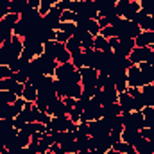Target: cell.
I'll return each instance as SVG.
<instances>
[{
  "instance_id": "obj_1",
  "label": "cell",
  "mask_w": 154,
  "mask_h": 154,
  "mask_svg": "<svg viewBox=\"0 0 154 154\" xmlns=\"http://www.w3.org/2000/svg\"><path fill=\"white\" fill-rule=\"evenodd\" d=\"M97 118H102V106L99 104L97 99H90L84 106L82 115H81V122H91Z\"/></svg>"
},
{
  "instance_id": "obj_2",
  "label": "cell",
  "mask_w": 154,
  "mask_h": 154,
  "mask_svg": "<svg viewBox=\"0 0 154 154\" xmlns=\"http://www.w3.org/2000/svg\"><path fill=\"white\" fill-rule=\"evenodd\" d=\"M109 133H111V125L106 116L90 122V136H106Z\"/></svg>"
},
{
  "instance_id": "obj_3",
  "label": "cell",
  "mask_w": 154,
  "mask_h": 154,
  "mask_svg": "<svg viewBox=\"0 0 154 154\" xmlns=\"http://www.w3.org/2000/svg\"><path fill=\"white\" fill-rule=\"evenodd\" d=\"M122 122H124V127H134L138 131H142L145 127V120L142 111H131V113H122Z\"/></svg>"
},
{
  "instance_id": "obj_4",
  "label": "cell",
  "mask_w": 154,
  "mask_h": 154,
  "mask_svg": "<svg viewBox=\"0 0 154 154\" xmlns=\"http://www.w3.org/2000/svg\"><path fill=\"white\" fill-rule=\"evenodd\" d=\"M74 124H75V122H72V120H70V116H52L47 127H48V129H52V131L61 133V131H72Z\"/></svg>"
},
{
  "instance_id": "obj_5",
  "label": "cell",
  "mask_w": 154,
  "mask_h": 154,
  "mask_svg": "<svg viewBox=\"0 0 154 154\" xmlns=\"http://www.w3.org/2000/svg\"><path fill=\"white\" fill-rule=\"evenodd\" d=\"M43 25H45L47 29H54V31L59 29V25H61V11H59L56 5L43 16Z\"/></svg>"
},
{
  "instance_id": "obj_6",
  "label": "cell",
  "mask_w": 154,
  "mask_h": 154,
  "mask_svg": "<svg viewBox=\"0 0 154 154\" xmlns=\"http://www.w3.org/2000/svg\"><path fill=\"white\" fill-rule=\"evenodd\" d=\"M36 59H38L39 68H41V74L54 77V72H56V68H57V65H59V63H57L54 57H48L47 54H41V56H38Z\"/></svg>"
},
{
  "instance_id": "obj_7",
  "label": "cell",
  "mask_w": 154,
  "mask_h": 154,
  "mask_svg": "<svg viewBox=\"0 0 154 154\" xmlns=\"http://www.w3.org/2000/svg\"><path fill=\"white\" fill-rule=\"evenodd\" d=\"M151 52H152V47H134L133 52L129 54V59L133 65H140V63L149 61Z\"/></svg>"
},
{
  "instance_id": "obj_8",
  "label": "cell",
  "mask_w": 154,
  "mask_h": 154,
  "mask_svg": "<svg viewBox=\"0 0 154 154\" xmlns=\"http://www.w3.org/2000/svg\"><path fill=\"white\" fill-rule=\"evenodd\" d=\"M79 74H81V84H88V86H97V77L99 72L91 66H82L79 68Z\"/></svg>"
},
{
  "instance_id": "obj_9",
  "label": "cell",
  "mask_w": 154,
  "mask_h": 154,
  "mask_svg": "<svg viewBox=\"0 0 154 154\" xmlns=\"http://www.w3.org/2000/svg\"><path fill=\"white\" fill-rule=\"evenodd\" d=\"M134 47H136V45H134V39L118 38V47H116L113 52H115V56H120V57H129V54L133 52Z\"/></svg>"
},
{
  "instance_id": "obj_10",
  "label": "cell",
  "mask_w": 154,
  "mask_h": 154,
  "mask_svg": "<svg viewBox=\"0 0 154 154\" xmlns=\"http://www.w3.org/2000/svg\"><path fill=\"white\" fill-rule=\"evenodd\" d=\"M127 86H133V88L143 86V77H142L138 65H133L131 68H127Z\"/></svg>"
},
{
  "instance_id": "obj_11",
  "label": "cell",
  "mask_w": 154,
  "mask_h": 154,
  "mask_svg": "<svg viewBox=\"0 0 154 154\" xmlns=\"http://www.w3.org/2000/svg\"><path fill=\"white\" fill-rule=\"evenodd\" d=\"M72 109H68L66 108V104L63 102V99H56L50 106H48V109H47V113L50 116H68Z\"/></svg>"
},
{
  "instance_id": "obj_12",
  "label": "cell",
  "mask_w": 154,
  "mask_h": 154,
  "mask_svg": "<svg viewBox=\"0 0 154 154\" xmlns=\"http://www.w3.org/2000/svg\"><path fill=\"white\" fill-rule=\"evenodd\" d=\"M111 79H113V82H115V88L116 91H125L127 90V70H115V72H111L109 74Z\"/></svg>"
},
{
  "instance_id": "obj_13",
  "label": "cell",
  "mask_w": 154,
  "mask_h": 154,
  "mask_svg": "<svg viewBox=\"0 0 154 154\" xmlns=\"http://www.w3.org/2000/svg\"><path fill=\"white\" fill-rule=\"evenodd\" d=\"M75 70L77 68L72 65V61H70V63H61V65H57V68H56V72H54V77L59 79V81H66Z\"/></svg>"
},
{
  "instance_id": "obj_14",
  "label": "cell",
  "mask_w": 154,
  "mask_h": 154,
  "mask_svg": "<svg viewBox=\"0 0 154 154\" xmlns=\"http://www.w3.org/2000/svg\"><path fill=\"white\" fill-rule=\"evenodd\" d=\"M118 104L122 108V113H131L134 111V99L127 91H118Z\"/></svg>"
},
{
  "instance_id": "obj_15",
  "label": "cell",
  "mask_w": 154,
  "mask_h": 154,
  "mask_svg": "<svg viewBox=\"0 0 154 154\" xmlns=\"http://www.w3.org/2000/svg\"><path fill=\"white\" fill-rule=\"evenodd\" d=\"M122 140L134 147V145L142 140V133H140L138 129H134V127H124V131H122Z\"/></svg>"
},
{
  "instance_id": "obj_16",
  "label": "cell",
  "mask_w": 154,
  "mask_h": 154,
  "mask_svg": "<svg viewBox=\"0 0 154 154\" xmlns=\"http://www.w3.org/2000/svg\"><path fill=\"white\" fill-rule=\"evenodd\" d=\"M134 22L140 25L142 31H154V18L151 16V14L143 13L142 9H140V13L136 14V20H134Z\"/></svg>"
},
{
  "instance_id": "obj_17",
  "label": "cell",
  "mask_w": 154,
  "mask_h": 154,
  "mask_svg": "<svg viewBox=\"0 0 154 154\" xmlns=\"http://www.w3.org/2000/svg\"><path fill=\"white\" fill-rule=\"evenodd\" d=\"M136 47H154V31H142L134 38Z\"/></svg>"
},
{
  "instance_id": "obj_18",
  "label": "cell",
  "mask_w": 154,
  "mask_h": 154,
  "mask_svg": "<svg viewBox=\"0 0 154 154\" xmlns=\"http://www.w3.org/2000/svg\"><path fill=\"white\" fill-rule=\"evenodd\" d=\"M18 20H20V14L7 13V14L0 20V29H5V31H11V32H13V29H14V25H16Z\"/></svg>"
},
{
  "instance_id": "obj_19",
  "label": "cell",
  "mask_w": 154,
  "mask_h": 154,
  "mask_svg": "<svg viewBox=\"0 0 154 154\" xmlns=\"http://www.w3.org/2000/svg\"><path fill=\"white\" fill-rule=\"evenodd\" d=\"M140 13V2H136V0H131V4L127 5V9L124 11V18L125 20H129V22H134L136 20V14Z\"/></svg>"
},
{
  "instance_id": "obj_20",
  "label": "cell",
  "mask_w": 154,
  "mask_h": 154,
  "mask_svg": "<svg viewBox=\"0 0 154 154\" xmlns=\"http://www.w3.org/2000/svg\"><path fill=\"white\" fill-rule=\"evenodd\" d=\"M29 32H31V25L29 23H25L22 18L16 22V25H14V29H13V34L14 36H18V38H25V36H29Z\"/></svg>"
},
{
  "instance_id": "obj_21",
  "label": "cell",
  "mask_w": 154,
  "mask_h": 154,
  "mask_svg": "<svg viewBox=\"0 0 154 154\" xmlns=\"http://www.w3.org/2000/svg\"><path fill=\"white\" fill-rule=\"evenodd\" d=\"M22 97H23L27 102H36V99H38V90H36L31 82H25V84H23V93H22Z\"/></svg>"
},
{
  "instance_id": "obj_22",
  "label": "cell",
  "mask_w": 154,
  "mask_h": 154,
  "mask_svg": "<svg viewBox=\"0 0 154 154\" xmlns=\"http://www.w3.org/2000/svg\"><path fill=\"white\" fill-rule=\"evenodd\" d=\"M29 9V2L27 0H11V5H9V13H14V14H22Z\"/></svg>"
},
{
  "instance_id": "obj_23",
  "label": "cell",
  "mask_w": 154,
  "mask_h": 154,
  "mask_svg": "<svg viewBox=\"0 0 154 154\" xmlns=\"http://www.w3.org/2000/svg\"><path fill=\"white\" fill-rule=\"evenodd\" d=\"M122 115V108L118 102H111V104H106L102 106V116H118Z\"/></svg>"
},
{
  "instance_id": "obj_24",
  "label": "cell",
  "mask_w": 154,
  "mask_h": 154,
  "mask_svg": "<svg viewBox=\"0 0 154 154\" xmlns=\"http://www.w3.org/2000/svg\"><path fill=\"white\" fill-rule=\"evenodd\" d=\"M56 61L61 65V63H70L72 61V54L66 50V47L63 43H59V48H57V54H56Z\"/></svg>"
},
{
  "instance_id": "obj_25",
  "label": "cell",
  "mask_w": 154,
  "mask_h": 154,
  "mask_svg": "<svg viewBox=\"0 0 154 154\" xmlns=\"http://www.w3.org/2000/svg\"><path fill=\"white\" fill-rule=\"evenodd\" d=\"M93 48H95V50H100V52H109V50H111L108 39L104 38V36H100V34L93 38Z\"/></svg>"
},
{
  "instance_id": "obj_26",
  "label": "cell",
  "mask_w": 154,
  "mask_h": 154,
  "mask_svg": "<svg viewBox=\"0 0 154 154\" xmlns=\"http://www.w3.org/2000/svg\"><path fill=\"white\" fill-rule=\"evenodd\" d=\"M65 47H66V50H68L70 54H79V52H82V45H81V41H79L77 38H74V36L65 43Z\"/></svg>"
},
{
  "instance_id": "obj_27",
  "label": "cell",
  "mask_w": 154,
  "mask_h": 154,
  "mask_svg": "<svg viewBox=\"0 0 154 154\" xmlns=\"http://www.w3.org/2000/svg\"><path fill=\"white\" fill-rule=\"evenodd\" d=\"M134 149H136V152H138V154H142V152H152V151H151V142H149V140H145L143 136H142V140L134 145Z\"/></svg>"
},
{
  "instance_id": "obj_28",
  "label": "cell",
  "mask_w": 154,
  "mask_h": 154,
  "mask_svg": "<svg viewBox=\"0 0 154 154\" xmlns=\"http://www.w3.org/2000/svg\"><path fill=\"white\" fill-rule=\"evenodd\" d=\"M57 31H63V32H66V34H70V36H74L77 31V25L74 22H61V25H59V29Z\"/></svg>"
},
{
  "instance_id": "obj_29",
  "label": "cell",
  "mask_w": 154,
  "mask_h": 154,
  "mask_svg": "<svg viewBox=\"0 0 154 154\" xmlns=\"http://www.w3.org/2000/svg\"><path fill=\"white\" fill-rule=\"evenodd\" d=\"M18 97L13 93V91H5V90H0V102H5V104H13Z\"/></svg>"
},
{
  "instance_id": "obj_30",
  "label": "cell",
  "mask_w": 154,
  "mask_h": 154,
  "mask_svg": "<svg viewBox=\"0 0 154 154\" xmlns=\"http://www.w3.org/2000/svg\"><path fill=\"white\" fill-rule=\"evenodd\" d=\"M131 4V0H116L115 4V11H116V16H122L124 11L127 9V5Z\"/></svg>"
},
{
  "instance_id": "obj_31",
  "label": "cell",
  "mask_w": 154,
  "mask_h": 154,
  "mask_svg": "<svg viewBox=\"0 0 154 154\" xmlns=\"http://www.w3.org/2000/svg\"><path fill=\"white\" fill-rule=\"evenodd\" d=\"M72 65L75 66L77 70L84 66V54H82V52H79V54H72Z\"/></svg>"
},
{
  "instance_id": "obj_32",
  "label": "cell",
  "mask_w": 154,
  "mask_h": 154,
  "mask_svg": "<svg viewBox=\"0 0 154 154\" xmlns=\"http://www.w3.org/2000/svg\"><path fill=\"white\" fill-rule=\"evenodd\" d=\"M133 145H129L127 142H124V140H120V142H116V143H113V147L111 149H115V151H118V152H124V154H127V151L131 149Z\"/></svg>"
},
{
  "instance_id": "obj_33",
  "label": "cell",
  "mask_w": 154,
  "mask_h": 154,
  "mask_svg": "<svg viewBox=\"0 0 154 154\" xmlns=\"http://www.w3.org/2000/svg\"><path fill=\"white\" fill-rule=\"evenodd\" d=\"M100 36H104L106 39H109V38H115L116 36V31H115V27L113 25H108V27H104V29H100ZM118 38V36H116Z\"/></svg>"
},
{
  "instance_id": "obj_34",
  "label": "cell",
  "mask_w": 154,
  "mask_h": 154,
  "mask_svg": "<svg viewBox=\"0 0 154 154\" xmlns=\"http://www.w3.org/2000/svg\"><path fill=\"white\" fill-rule=\"evenodd\" d=\"M75 20H77V13H74V11H63L61 13V22H74L75 23Z\"/></svg>"
},
{
  "instance_id": "obj_35",
  "label": "cell",
  "mask_w": 154,
  "mask_h": 154,
  "mask_svg": "<svg viewBox=\"0 0 154 154\" xmlns=\"http://www.w3.org/2000/svg\"><path fill=\"white\" fill-rule=\"evenodd\" d=\"M27 151H29V154H39V142L38 140H32L31 138V142L27 145Z\"/></svg>"
},
{
  "instance_id": "obj_36",
  "label": "cell",
  "mask_w": 154,
  "mask_h": 154,
  "mask_svg": "<svg viewBox=\"0 0 154 154\" xmlns=\"http://www.w3.org/2000/svg\"><path fill=\"white\" fill-rule=\"evenodd\" d=\"M14 72H11V68L7 65H0V81L2 79H7V77H13Z\"/></svg>"
},
{
  "instance_id": "obj_37",
  "label": "cell",
  "mask_w": 154,
  "mask_h": 154,
  "mask_svg": "<svg viewBox=\"0 0 154 154\" xmlns=\"http://www.w3.org/2000/svg\"><path fill=\"white\" fill-rule=\"evenodd\" d=\"M70 38H72L70 34H66V32H63V31H56V41H57V43H63V45H65Z\"/></svg>"
},
{
  "instance_id": "obj_38",
  "label": "cell",
  "mask_w": 154,
  "mask_h": 154,
  "mask_svg": "<svg viewBox=\"0 0 154 154\" xmlns=\"http://www.w3.org/2000/svg\"><path fill=\"white\" fill-rule=\"evenodd\" d=\"M11 127H14V124H13V118H0V131L11 129Z\"/></svg>"
},
{
  "instance_id": "obj_39",
  "label": "cell",
  "mask_w": 154,
  "mask_h": 154,
  "mask_svg": "<svg viewBox=\"0 0 154 154\" xmlns=\"http://www.w3.org/2000/svg\"><path fill=\"white\" fill-rule=\"evenodd\" d=\"M109 140H111V143L120 142V140H122V131H118V129H111V133H109Z\"/></svg>"
},
{
  "instance_id": "obj_40",
  "label": "cell",
  "mask_w": 154,
  "mask_h": 154,
  "mask_svg": "<svg viewBox=\"0 0 154 154\" xmlns=\"http://www.w3.org/2000/svg\"><path fill=\"white\" fill-rule=\"evenodd\" d=\"M125 91H127V93H129V95H131L133 99H134V97H140V95H142V90H140V88H133V86H127V90H125Z\"/></svg>"
},
{
  "instance_id": "obj_41",
  "label": "cell",
  "mask_w": 154,
  "mask_h": 154,
  "mask_svg": "<svg viewBox=\"0 0 154 154\" xmlns=\"http://www.w3.org/2000/svg\"><path fill=\"white\" fill-rule=\"evenodd\" d=\"M63 102L66 104V108H68V109H74V108H75V104H77V99H72V97H65V99H63Z\"/></svg>"
},
{
  "instance_id": "obj_42",
  "label": "cell",
  "mask_w": 154,
  "mask_h": 154,
  "mask_svg": "<svg viewBox=\"0 0 154 154\" xmlns=\"http://www.w3.org/2000/svg\"><path fill=\"white\" fill-rule=\"evenodd\" d=\"M108 43H109L111 50H115L116 47H118V38H116V36H115V38H109V39H108Z\"/></svg>"
},
{
  "instance_id": "obj_43",
  "label": "cell",
  "mask_w": 154,
  "mask_h": 154,
  "mask_svg": "<svg viewBox=\"0 0 154 154\" xmlns=\"http://www.w3.org/2000/svg\"><path fill=\"white\" fill-rule=\"evenodd\" d=\"M106 154H124V152H118V151H115V149H109Z\"/></svg>"
},
{
  "instance_id": "obj_44",
  "label": "cell",
  "mask_w": 154,
  "mask_h": 154,
  "mask_svg": "<svg viewBox=\"0 0 154 154\" xmlns=\"http://www.w3.org/2000/svg\"><path fill=\"white\" fill-rule=\"evenodd\" d=\"M127 154H138V152H136V149H134V147H131V149L127 151Z\"/></svg>"
},
{
  "instance_id": "obj_45",
  "label": "cell",
  "mask_w": 154,
  "mask_h": 154,
  "mask_svg": "<svg viewBox=\"0 0 154 154\" xmlns=\"http://www.w3.org/2000/svg\"><path fill=\"white\" fill-rule=\"evenodd\" d=\"M0 154H13V152H11L9 149H5V147H4V149H2V152H0Z\"/></svg>"
},
{
  "instance_id": "obj_46",
  "label": "cell",
  "mask_w": 154,
  "mask_h": 154,
  "mask_svg": "<svg viewBox=\"0 0 154 154\" xmlns=\"http://www.w3.org/2000/svg\"><path fill=\"white\" fill-rule=\"evenodd\" d=\"M142 154H152V152H142Z\"/></svg>"
},
{
  "instance_id": "obj_47",
  "label": "cell",
  "mask_w": 154,
  "mask_h": 154,
  "mask_svg": "<svg viewBox=\"0 0 154 154\" xmlns=\"http://www.w3.org/2000/svg\"><path fill=\"white\" fill-rule=\"evenodd\" d=\"M152 18H154V16H152Z\"/></svg>"
},
{
  "instance_id": "obj_48",
  "label": "cell",
  "mask_w": 154,
  "mask_h": 154,
  "mask_svg": "<svg viewBox=\"0 0 154 154\" xmlns=\"http://www.w3.org/2000/svg\"><path fill=\"white\" fill-rule=\"evenodd\" d=\"M152 154H154V152H152Z\"/></svg>"
}]
</instances>
